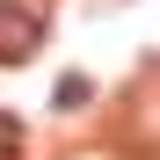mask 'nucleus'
I'll list each match as a JSON object with an SVG mask.
<instances>
[{
    "label": "nucleus",
    "instance_id": "1",
    "mask_svg": "<svg viewBox=\"0 0 160 160\" xmlns=\"http://www.w3.org/2000/svg\"><path fill=\"white\" fill-rule=\"evenodd\" d=\"M37 44H44V15L22 0H0V66H22Z\"/></svg>",
    "mask_w": 160,
    "mask_h": 160
},
{
    "label": "nucleus",
    "instance_id": "2",
    "mask_svg": "<svg viewBox=\"0 0 160 160\" xmlns=\"http://www.w3.org/2000/svg\"><path fill=\"white\" fill-rule=\"evenodd\" d=\"M88 95H95V88H88V80H80V73H66V80H58V109H80V102H88Z\"/></svg>",
    "mask_w": 160,
    "mask_h": 160
},
{
    "label": "nucleus",
    "instance_id": "3",
    "mask_svg": "<svg viewBox=\"0 0 160 160\" xmlns=\"http://www.w3.org/2000/svg\"><path fill=\"white\" fill-rule=\"evenodd\" d=\"M0 160H22V124L0 109Z\"/></svg>",
    "mask_w": 160,
    "mask_h": 160
}]
</instances>
